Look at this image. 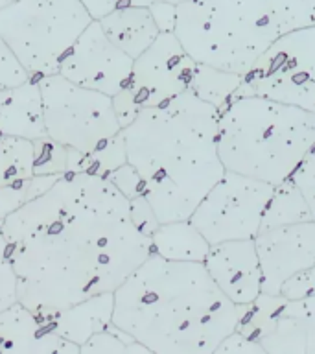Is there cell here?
Masks as SVG:
<instances>
[{
  "label": "cell",
  "mask_w": 315,
  "mask_h": 354,
  "mask_svg": "<svg viewBox=\"0 0 315 354\" xmlns=\"http://www.w3.org/2000/svg\"><path fill=\"white\" fill-rule=\"evenodd\" d=\"M4 231L19 303L35 312L115 292L153 253L131 201L93 171L59 174L46 192L6 216Z\"/></svg>",
  "instance_id": "1"
},
{
  "label": "cell",
  "mask_w": 315,
  "mask_h": 354,
  "mask_svg": "<svg viewBox=\"0 0 315 354\" xmlns=\"http://www.w3.org/2000/svg\"><path fill=\"white\" fill-rule=\"evenodd\" d=\"M113 293V325L149 353L214 354L236 330L238 306L212 281L203 262H177L151 253Z\"/></svg>",
  "instance_id": "2"
},
{
  "label": "cell",
  "mask_w": 315,
  "mask_h": 354,
  "mask_svg": "<svg viewBox=\"0 0 315 354\" xmlns=\"http://www.w3.org/2000/svg\"><path fill=\"white\" fill-rule=\"evenodd\" d=\"M214 105L192 91L146 107L122 129L127 162L144 183V198L160 223L188 220L225 174L218 153Z\"/></svg>",
  "instance_id": "3"
},
{
  "label": "cell",
  "mask_w": 315,
  "mask_h": 354,
  "mask_svg": "<svg viewBox=\"0 0 315 354\" xmlns=\"http://www.w3.org/2000/svg\"><path fill=\"white\" fill-rule=\"evenodd\" d=\"M315 24V0H188L173 33L195 63L245 74L276 39Z\"/></svg>",
  "instance_id": "4"
},
{
  "label": "cell",
  "mask_w": 315,
  "mask_h": 354,
  "mask_svg": "<svg viewBox=\"0 0 315 354\" xmlns=\"http://www.w3.org/2000/svg\"><path fill=\"white\" fill-rule=\"evenodd\" d=\"M315 144V113L238 94L218 116V153L227 171L278 185Z\"/></svg>",
  "instance_id": "5"
},
{
  "label": "cell",
  "mask_w": 315,
  "mask_h": 354,
  "mask_svg": "<svg viewBox=\"0 0 315 354\" xmlns=\"http://www.w3.org/2000/svg\"><path fill=\"white\" fill-rule=\"evenodd\" d=\"M93 21L79 0H13L0 10V37L33 77L52 76Z\"/></svg>",
  "instance_id": "6"
},
{
  "label": "cell",
  "mask_w": 315,
  "mask_h": 354,
  "mask_svg": "<svg viewBox=\"0 0 315 354\" xmlns=\"http://www.w3.org/2000/svg\"><path fill=\"white\" fill-rule=\"evenodd\" d=\"M46 137L79 153H93L120 135L113 96L72 83L61 74L37 77Z\"/></svg>",
  "instance_id": "7"
},
{
  "label": "cell",
  "mask_w": 315,
  "mask_h": 354,
  "mask_svg": "<svg viewBox=\"0 0 315 354\" xmlns=\"http://www.w3.org/2000/svg\"><path fill=\"white\" fill-rule=\"evenodd\" d=\"M238 94L265 96L315 113V24L276 39L243 74Z\"/></svg>",
  "instance_id": "8"
},
{
  "label": "cell",
  "mask_w": 315,
  "mask_h": 354,
  "mask_svg": "<svg viewBox=\"0 0 315 354\" xmlns=\"http://www.w3.org/2000/svg\"><path fill=\"white\" fill-rule=\"evenodd\" d=\"M271 194L273 185L269 183L225 170L199 201L190 221L210 245L254 238L260 232Z\"/></svg>",
  "instance_id": "9"
},
{
  "label": "cell",
  "mask_w": 315,
  "mask_h": 354,
  "mask_svg": "<svg viewBox=\"0 0 315 354\" xmlns=\"http://www.w3.org/2000/svg\"><path fill=\"white\" fill-rule=\"evenodd\" d=\"M198 63L190 57L173 32H160L144 54L133 63L129 85L124 93L142 111L166 104L190 91Z\"/></svg>",
  "instance_id": "10"
},
{
  "label": "cell",
  "mask_w": 315,
  "mask_h": 354,
  "mask_svg": "<svg viewBox=\"0 0 315 354\" xmlns=\"http://www.w3.org/2000/svg\"><path fill=\"white\" fill-rule=\"evenodd\" d=\"M133 63L131 55L105 35L98 21H93L66 54L57 74L85 88L116 96L129 85Z\"/></svg>",
  "instance_id": "11"
},
{
  "label": "cell",
  "mask_w": 315,
  "mask_h": 354,
  "mask_svg": "<svg viewBox=\"0 0 315 354\" xmlns=\"http://www.w3.org/2000/svg\"><path fill=\"white\" fill-rule=\"evenodd\" d=\"M262 292L278 295L287 279L315 264V221L273 227L254 236Z\"/></svg>",
  "instance_id": "12"
},
{
  "label": "cell",
  "mask_w": 315,
  "mask_h": 354,
  "mask_svg": "<svg viewBox=\"0 0 315 354\" xmlns=\"http://www.w3.org/2000/svg\"><path fill=\"white\" fill-rule=\"evenodd\" d=\"M204 268L232 303H251L262 293V270L254 238L212 243Z\"/></svg>",
  "instance_id": "13"
},
{
  "label": "cell",
  "mask_w": 315,
  "mask_h": 354,
  "mask_svg": "<svg viewBox=\"0 0 315 354\" xmlns=\"http://www.w3.org/2000/svg\"><path fill=\"white\" fill-rule=\"evenodd\" d=\"M0 353L79 354L82 348L55 334L39 312L17 301L0 312Z\"/></svg>",
  "instance_id": "14"
},
{
  "label": "cell",
  "mask_w": 315,
  "mask_h": 354,
  "mask_svg": "<svg viewBox=\"0 0 315 354\" xmlns=\"http://www.w3.org/2000/svg\"><path fill=\"white\" fill-rule=\"evenodd\" d=\"M0 137L30 140L46 137L37 77L28 80L19 87L0 91Z\"/></svg>",
  "instance_id": "15"
},
{
  "label": "cell",
  "mask_w": 315,
  "mask_h": 354,
  "mask_svg": "<svg viewBox=\"0 0 315 354\" xmlns=\"http://www.w3.org/2000/svg\"><path fill=\"white\" fill-rule=\"evenodd\" d=\"M115 310V293L105 292L94 297H88L82 303H76L63 310L39 312L44 321L52 326L55 334L63 339L82 345L96 332L105 330L113 323Z\"/></svg>",
  "instance_id": "16"
},
{
  "label": "cell",
  "mask_w": 315,
  "mask_h": 354,
  "mask_svg": "<svg viewBox=\"0 0 315 354\" xmlns=\"http://www.w3.org/2000/svg\"><path fill=\"white\" fill-rule=\"evenodd\" d=\"M105 35L133 59L144 54L159 37L160 30L146 6H129L99 19Z\"/></svg>",
  "instance_id": "17"
},
{
  "label": "cell",
  "mask_w": 315,
  "mask_h": 354,
  "mask_svg": "<svg viewBox=\"0 0 315 354\" xmlns=\"http://www.w3.org/2000/svg\"><path fill=\"white\" fill-rule=\"evenodd\" d=\"M151 249L155 254L168 260L204 262L210 243L188 218L160 223L151 236Z\"/></svg>",
  "instance_id": "18"
},
{
  "label": "cell",
  "mask_w": 315,
  "mask_h": 354,
  "mask_svg": "<svg viewBox=\"0 0 315 354\" xmlns=\"http://www.w3.org/2000/svg\"><path fill=\"white\" fill-rule=\"evenodd\" d=\"M309 220H312V212L308 209V203L289 177L286 181L273 185V194L264 210L260 231Z\"/></svg>",
  "instance_id": "19"
},
{
  "label": "cell",
  "mask_w": 315,
  "mask_h": 354,
  "mask_svg": "<svg viewBox=\"0 0 315 354\" xmlns=\"http://www.w3.org/2000/svg\"><path fill=\"white\" fill-rule=\"evenodd\" d=\"M287 299L284 295L260 293L251 303L238 304L236 330L249 336L254 342L264 339L280 319Z\"/></svg>",
  "instance_id": "20"
},
{
  "label": "cell",
  "mask_w": 315,
  "mask_h": 354,
  "mask_svg": "<svg viewBox=\"0 0 315 354\" xmlns=\"http://www.w3.org/2000/svg\"><path fill=\"white\" fill-rule=\"evenodd\" d=\"M240 85H242V74L198 63L190 91L198 98L221 111L236 96Z\"/></svg>",
  "instance_id": "21"
},
{
  "label": "cell",
  "mask_w": 315,
  "mask_h": 354,
  "mask_svg": "<svg viewBox=\"0 0 315 354\" xmlns=\"http://www.w3.org/2000/svg\"><path fill=\"white\" fill-rule=\"evenodd\" d=\"M33 140L21 137H0V187L33 177Z\"/></svg>",
  "instance_id": "22"
},
{
  "label": "cell",
  "mask_w": 315,
  "mask_h": 354,
  "mask_svg": "<svg viewBox=\"0 0 315 354\" xmlns=\"http://www.w3.org/2000/svg\"><path fill=\"white\" fill-rule=\"evenodd\" d=\"M260 345L265 348V353L306 354V332L303 323L287 310V306H284L276 326L264 339H260Z\"/></svg>",
  "instance_id": "23"
},
{
  "label": "cell",
  "mask_w": 315,
  "mask_h": 354,
  "mask_svg": "<svg viewBox=\"0 0 315 354\" xmlns=\"http://www.w3.org/2000/svg\"><path fill=\"white\" fill-rule=\"evenodd\" d=\"M82 353H111V354H126V353H146L149 351L131 337L127 332L120 330L118 326L111 323L105 330L96 332L87 342L82 345Z\"/></svg>",
  "instance_id": "24"
},
{
  "label": "cell",
  "mask_w": 315,
  "mask_h": 354,
  "mask_svg": "<svg viewBox=\"0 0 315 354\" xmlns=\"http://www.w3.org/2000/svg\"><path fill=\"white\" fill-rule=\"evenodd\" d=\"M35 157H33V174L35 176H54L68 171V157L70 149L63 144L55 142L54 138L43 137L33 140Z\"/></svg>",
  "instance_id": "25"
},
{
  "label": "cell",
  "mask_w": 315,
  "mask_h": 354,
  "mask_svg": "<svg viewBox=\"0 0 315 354\" xmlns=\"http://www.w3.org/2000/svg\"><path fill=\"white\" fill-rule=\"evenodd\" d=\"M19 301L17 273L11 254V243L6 236L4 220H0V312Z\"/></svg>",
  "instance_id": "26"
},
{
  "label": "cell",
  "mask_w": 315,
  "mask_h": 354,
  "mask_svg": "<svg viewBox=\"0 0 315 354\" xmlns=\"http://www.w3.org/2000/svg\"><path fill=\"white\" fill-rule=\"evenodd\" d=\"M32 77V74L22 66L19 57L13 54V50L0 37V91L19 87Z\"/></svg>",
  "instance_id": "27"
},
{
  "label": "cell",
  "mask_w": 315,
  "mask_h": 354,
  "mask_svg": "<svg viewBox=\"0 0 315 354\" xmlns=\"http://www.w3.org/2000/svg\"><path fill=\"white\" fill-rule=\"evenodd\" d=\"M292 181L297 185L303 198L306 199L309 212H312V220L315 221V144L298 162L293 171Z\"/></svg>",
  "instance_id": "28"
},
{
  "label": "cell",
  "mask_w": 315,
  "mask_h": 354,
  "mask_svg": "<svg viewBox=\"0 0 315 354\" xmlns=\"http://www.w3.org/2000/svg\"><path fill=\"white\" fill-rule=\"evenodd\" d=\"M287 310L300 319L306 332V354H315V297L287 299Z\"/></svg>",
  "instance_id": "29"
},
{
  "label": "cell",
  "mask_w": 315,
  "mask_h": 354,
  "mask_svg": "<svg viewBox=\"0 0 315 354\" xmlns=\"http://www.w3.org/2000/svg\"><path fill=\"white\" fill-rule=\"evenodd\" d=\"M280 295H284L289 301L315 297V264L298 271L297 275H293L292 279H287L282 286Z\"/></svg>",
  "instance_id": "30"
},
{
  "label": "cell",
  "mask_w": 315,
  "mask_h": 354,
  "mask_svg": "<svg viewBox=\"0 0 315 354\" xmlns=\"http://www.w3.org/2000/svg\"><path fill=\"white\" fill-rule=\"evenodd\" d=\"M107 177L115 183L116 188H118L127 199H135L138 198V196H144L142 179H140L138 171L135 170L129 162L122 165L120 168H116L115 171H111Z\"/></svg>",
  "instance_id": "31"
},
{
  "label": "cell",
  "mask_w": 315,
  "mask_h": 354,
  "mask_svg": "<svg viewBox=\"0 0 315 354\" xmlns=\"http://www.w3.org/2000/svg\"><path fill=\"white\" fill-rule=\"evenodd\" d=\"M214 354H265V348L240 330H232L218 345Z\"/></svg>",
  "instance_id": "32"
},
{
  "label": "cell",
  "mask_w": 315,
  "mask_h": 354,
  "mask_svg": "<svg viewBox=\"0 0 315 354\" xmlns=\"http://www.w3.org/2000/svg\"><path fill=\"white\" fill-rule=\"evenodd\" d=\"M131 201V216L135 223L138 225V229L148 234V236H153V232L157 231V227L160 225L159 218L155 214V210L151 209V205L144 196H138L135 199H129Z\"/></svg>",
  "instance_id": "33"
},
{
  "label": "cell",
  "mask_w": 315,
  "mask_h": 354,
  "mask_svg": "<svg viewBox=\"0 0 315 354\" xmlns=\"http://www.w3.org/2000/svg\"><path fill=\"white\" fill-rule=\"evenodd\" d=\"M85 10L90 13L94 21L104 19L105 15H109L113 11L122 10V8H129V6H149L153 4L155 0H79Z\"/></svg>",
  "instance_id": "34"
},
{
  "label": "cell",
  "mask_w": 315,
  "mask_h": 354,
  "mask_svg": "<svg viewBox=\"0 0 315 354\" xmlns=\"http://www.w3.org/2000/svg\"><path fill=\"white\" fill-rule=\"evenodd\" d=\"M149 11L153 15V21L160 32H173L177 22V6L162 2V0H155L153 4L149 6Z\"/></svg>",
  "instance_id": "35"
},
{
  "label": "cell",
  "mask_w": 315,
  "mask_h": 354,
  "mask_svg": "<svg viewBox=\"0 0 315 354\" xmlns=\"http://www.w3.org/2000/svg\"><path fill=\"white\" fill-rule=\"evenodd\" d=\"M162 2H168V4H173V6H181L184 4V2H188V0H162Z\"/></svg>",
  "instance_id": "36"
},
{
  "label": "cell",
  "mask_w": 315,
  "mask_h": 354,
  "mask_svg": "<svg viewBox=\"0 0 315 354\" xmlns=\"http://www.w3.org/2000/svg\"><path fill=\"white\" fill-rule=\"evenodd\" d=\"M11 2H13V0H0V10H2V8H6V6H10Z\"/></svg>",
  "instance_id": "37"
}]
</instances>
